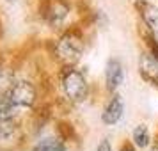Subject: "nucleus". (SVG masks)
Returning <instances> with one entry per match:
<instances>
[{"label":"nucleus","instance_id":"19","mask_svg":"<svg viewBox=\"0 0 158 151\" xmlns=\"http://www.w3.org/2000/svg\"><path fill=\"white\" fill-rule=\"evenodd\" d=\"M155 149L158 151V132H156V135H155Z\"/></svg>","mask_w":158,"mask_h":151},{"label":"nucleus","instance_id":"16","mask_svg":"<svg viewBox=\"0 0 158 151\" xmlns=\"http://www.w3.org/2000/svg\"><path fill=\"white\" fill-rule=\"evenodd\" d=\"M52 2H53V0H39V7H37V13H39V16H41L43 20L46 18L48 11H50Z\"/></svg>","mask_w":158,"mask_h":151},{"label":"nucleus","instance_id":"8","mask_svg":"<svg viewBox=\"0 0 158 151\" xmlns=\"http://www.w3.org/2000/svg\"><path fill=\"white\" fill-rule=\"evenodd\" d=\"M123 78H124V69H123V64L117 61V59L108 61L107 69H105V82H107V89H108V91H115V89L123 84Z\"/></svg>","mask_w":158,"mask_h":151},{"label":"nucleus","instance_id":"18","mask_svg":"<svg viewBox=\"0 0 158 151\" xmlns=\"http://www.w3.org/2000/svg\"><path fill=\"white\" fill-rule=\"evenodd\" d=\"M137 146L133 144V141H126V142L121 144V148H119V151H135Z\"/></svg>","mask_w":158,"mask_h":151},{"label":"nucleus","instance_id":"12","mask_svg":"<svg viewBox=\"0 0 158 151\" xmlns=\"http://www.w3.org/2000/svg\"><path fill=\"white\" fill-rule=\"evenodd\" d=\"M131 141L135 144L137 148H148L151 144V133H149V128L146 126V124H139L135 130H133V135H131Z\"/></svg>","mask_w":158,"mask_h":151},{"label":"nucleus","instance_id":"4","mask_svg":"<svg viewBox=\"0 0 158 151\" xmlns=\"http://www.w3.org/2000/svg\"><path fill=\"white\" fill-rule=\"evenodd\" d=\"M135 9L139 11V15L142 18L144 25L158 36V6L149 4L146 0H137L135 2Z\"/></svg>","mask_w":158,"mask_h":151},{"label":"nucleus","instance_id":"6","mask_svg":"<svg viewBox=\"0 0 158 151\" xmlns=\"http://www.w3.org/2000/svg\"><path fill=\"white\" fill-rule=\"evenodd\" d=\"M139 71L142 75V78L146 82H149L151 86H155L158 89V59L153 57L151 53L142 55L140 64H139Z\"/></svg>","mask_w":158,"mask_h":151},{"label":"nucleus","instance_id":"3","mask_svg":"<svg viewBox=\"0 0 158 151\" xmlns=\"http://www.w3.org/2000/svg\"><path fill=\"white\" fill-rule=\"evenodd\" d=\"M4 93L11 98V101L18 108L34 107V103L37 100V87L29 80H15Z\"/></svg>","mask_w":158,"mask_h":151},{"label":"nucleus","instance_id":"1","mask_svg":"<svg viewBox=\"0 0 158 151\" xmlns=\"http://www.w3.org/2000/svg\"><path fill=\"white\" fill-rule=\"evenodd\" d=\"M84 32L80 25H71L57 41V59L62 64L73 66L82 55Z\"/></svg>","mask_w":158,"mask_h":151},{"label":"nucleus","instance_id":"17","mask_svg":"<svg viewBox=\"0 0 158 151\" xmlns=\"http://www.w3.org/2000/svg\"><path fill=\"white\" fill-rule=\"evenodd\" d=\"M96 151H112V146H110V141L108 139H103L101 144H98Z\"/></svg>","mask_w":158,"mask_h":151},{"label":"nucleus","instance_id":"21","mask_svg":"<svg viewBox=\"0 0 158 151\" xmlns=\"http://www.w3.org/2000/svg\"><path fill=\"white\" fill-rule=\"evenodd\" d=\"M9 2H13V0H9Z\"/></svg>","mask_w":158,"mask_h":151},{"label":"nucleus","instance_id":"7","mask_svg":"<svg viewBox=\"0 0 158 151\" xmlns=\"http://www.w3.org/2000/svg\"><path fill=\"white\" fill-rule=\"evenodd\" d=\"M123 112H124V103H123V98L119 94H114L110 101L107 103V107L101 114V119L105 124H115L123 117Z\"/></svg>","mask_w":158,"mask_h":151},{"label":"nucleus","instance_id":"14","mask_svg":"<svg viewBox=\"0 0 158 151\" xmlns=\"http://www.w3.org/2000/svg\"><path fill=\"white\" fill-rule=\"evenodd\" d=\"M68 148L64 146V141L60 139H43L34 146V151H66Z\"/></svg>","mask_w":158,"mask_h":151},{"label":"nucleus","instance_id":"11","mask_svg":"<svg viewBox=\"0 0 158 151\" xmlns=\"http://www.w3.org/2000/svg\"><path fill=\"white\" fill-rule=\"evenodd\" d=\"M20 108L11 101L6 93H0V119H15Z\"/></svg>","mask_w":158,"mask_h":151},{"label":"nucleus","instance_id":"10","mask_svg":"<svg viewBox=\"0 0 158 151\" xmlns=\"http://www.w3.org/2000/svg\"><path fill=\"white\" fill-rule=\"evenodd\" d=\"M55 132H57V137L60 139V141H64V142H77V139H78L75 126H73L69 121H64V119L57 121Z\"/></svg>","mask_w":158,"mask_h":151},{"label":"nucleus","instance_id":"2","mask_svg":"<svg viewBox=\"0 0 158 151\" xmlns=\"http://www.w3.org/2000/svg\"><path fill=\"white\" fill-rule=\"evenodd\" d=\"M66 71L62 73V89L69 101H82L87 96V80L80 71L73 69L69 64H64Z\"/></svg>","mask_w":158,"mask_h":151},{"label":"nucleus","instance_id":"5","mask_svg":"<svg viewBox=\"0 0 158 151\" xmlns=\"http://www.w3.org/2000/svg\"><path fill=\"white\" fill-rule=\"evenodd\" d=\"M68 16H69V4L66 2V0H53L52 2V7L48 11V15H46V22L50 23V27H60V25H64L66 20H68Z\"/></svg>","mask_w":158,"mask_h":151},{"label":"nucleus","instance_id":"9","mask_svg":"<svg viewBox=\"0 0 158 151\" xmlns=\"http://www.w3.org/2000/svg\"><path fill=\"white\" fill-rule=\"evenodd\" d=\"M52 114H53L52 103H41V105L32 112V124H34V130L43 128L44 124L52 119Z\"/></svg>","mask_w":158,"mask_h":151},{"label":"nucleus","instance_id":"20","mask_svg":"<svg viewBox=\"0 0 158 151\" xmlns=\"http://www.w3.org/2000/svg\"><path fill=\"white\" fill-rule=\"evenodd\" d=\"M4 34V23H2V18H0V36Z\"/></svg>","mask_w":158,"mask_h":151},{"label":"nucleus","instance_id":"15","mask_svg":"<svg viewBox=\"0 0 158 151\" xmlns=\"http://www.w3.org/2000/svg\"><path fill=\"white\" fill-rule=\"evenodd\" d=\"M142 39H144V44H146V48L149 52L153 57L158 59V41H156V34H153V32H146L142 30Z\"/></svg>","mask_w":158,"mask_h":151},{"label":"nucleus","instance_id":"13","mask_svg":"<svg viewBox=\"0 0 158 151\" xmlns=\"http://www.w3.org/2000/svg\"><path fill=\"white\" fill-rule=\"evenodd\" d=\"M20 124L15 119H0V141H11L18 133Z\"/></svg>","mask_w":158,"mask_h":151}]
</instances>
